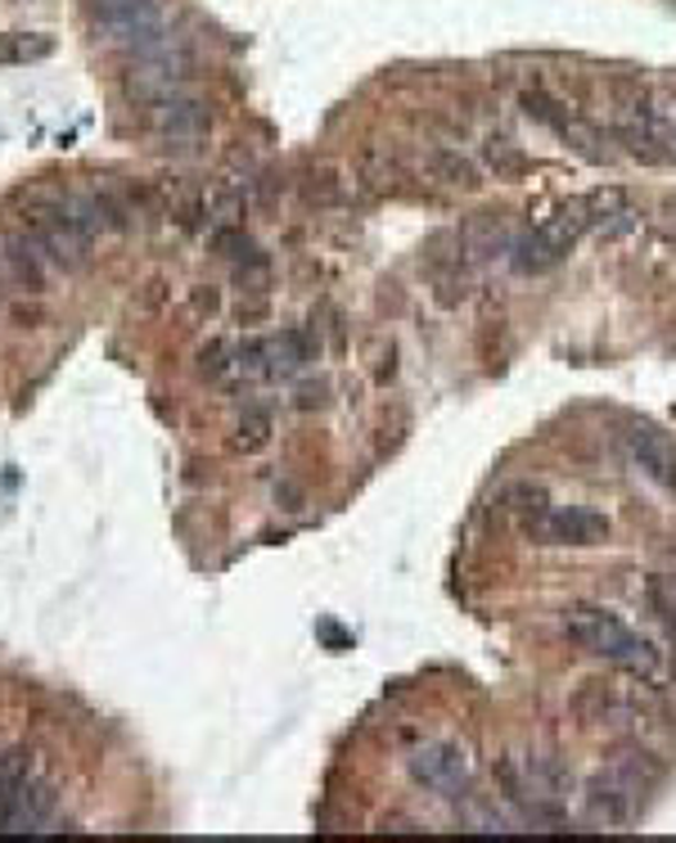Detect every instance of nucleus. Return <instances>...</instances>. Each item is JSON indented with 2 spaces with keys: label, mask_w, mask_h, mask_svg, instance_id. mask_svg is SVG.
Returning <instances> with one entry per match:
<instances>
[{
  "label": "nucleus",
  "mask_w": 676,
  "mask_h": 843,
  "mask_svg": "<svg viewBox=\"0 0 676 843\" xmlns=\"http://www.w3.org/2000/svg\"><path fill=\"white\" fill-rule=\"evenodd\" d=\"M563 257H569V249H559L541 226L515 235V244H510V266H515L519 275H546V271H554Z\"/></svg>",
  "instance_id": "obj_12"
},
{
  "label": "nucleus",
  "mask_w": 676,
  "mask_h": 843,
  "mask_svg": "<svg viewBox=\"0 0 676 843\" xmlns=\"http://www.w3.org/2000/svg\"><path fill=\"white\" fill-rule=\"evenodd\" d=\"M554 136H559L563 145H569L573 154H582L587 162H604V158H609V149H600V131H595L591 123L573 118V114H569V118H563V123L554 127Z\"/></svg>",
  "instance_id": "obj_18"
},
{
  "label": "nucleus",
  "mask_w": 676,
  "mask_h": 843,
  "mask_svg": "<svg viewBox=\"0 0 676 843\" xmlns=\"http://www.w3.org/2000/svg\"><path fill=\"white\" fill-rule=\"evenodd\" d=\"M541 231L559 244V249H573L582 240V231H591V217H587V203L582 199H569V203H559L546 221H541Z\"/></svg>",
  "instance_id": "obj_15"
},
{
  "label": "nucleus",
  "mask_w": 676,
  "mask_h": 843,
  "mask_svg": "<svg viewBox=\"0 0 676 843\" xmlns=\"http://www.w3.org/2000/svg\"><path fill=\"white\" fill-rule=\"evenodd\" d=\"M54 808H60V790L50 780H23V790L0 812V834H36L50 825Z\"/></svg>",
  "instance_id": "obj_6"
},
{
  "label": "nucleus",
  "mask_w": 676,
  "mask_h": 843,
  "mask_svg": "<svg viewBox=\"0 0 676 843\" xmlns=\"http://www.w3.org/2000/svg\"><path fill=\"white\" fill-rule=\"evenodd\" d=\"M0 271H6L10 285L28 289V294L45 289V253L32 240V231H10L0 240Z\"/></svg>",
  "instance_id": "obj_8"
},
{
  "label": "nucleus",
  "mask_w": 676,
  "mask_h": 843,
  "mask_svg": "<svg viewBox=\"0 0 676 843\" xmlns=\"http://www.w3.org/2000/svg\"><path fill=\"white\" fill-rule=\"evenodd\" d=\"M316 352H320L316 329H279L275 339H266V375L271 379H294Z\"/></svg>",
  "instance_id": "obj_11"
},
{
  "label": "nucleus",
  "mask_w": 676,
  "mask_h": 843,
  "mask_svg": "<svg viewBox=\"0 0 676 843\" xmlns=\"http://www.w3.org/2000/svg\"><path fill=\"white\" fill-rule=\"evenodd\" d=\"M235 370L249 375V379H262V375H266V339H249V344H240V352H235Z\"/></svg>",
  "instance_id": "obj_25"
},
{
  "label": "nucleus",
  "mask_w": 676,
  "mask_h": 843,
  "mask_svg": "<svg viewBox=\"0 0 676 843\" xmlns=\"http://www.w3.org/2000/svg\"><path fill=\"white\" fill-rule=\"evenodd\" d=\"M216 307H221V298H216V289H208V285H199V289H194V312H208V316H212Z\"/></svg>",
  "instance_id": "obj_29"
},
{
  "label": "nucleus",
  "mask_w": 676,
  "mask_h": 843,
  "mask_svg": "<svg viewBox=\"0 0 676 843\" xmlns=\"http://www.w3.org/2000/svg\"><path fill=\"white\" fill-rule=\"evenodd\" d=\"M563 628H569V636L587 654H595L604 663L632 667V672H654L658 667V650L645 636H636L627 623H617L613 613H604V609L578 604V609H569V618H563Z\"/></svg>",
  "instance_id": "obj_1"
},
{
  "label": "nucleus",
  "mask_w": 676,
  "mask_h": 843,
  "mask_svg": "<svg viewBox=\"0 0 676 843\" xmlns=\"http://www.w3.org/2000/svg\"><path fill=\"white\" fill-rule=\"evenodd\" d=\"M225 366H231V361H225V348L221 344H212V348H203V357H199V370L208 375V379H216Z\"/></svg>",
  "instance_id": "obj_28"
},
{
  "label": "nucleus",
  "mask_w": 676,
  "mask_h": 843,
  "mask_svg": "<svg viewBox=\"0 0 676 843\" xmlns=\"http://www.w3.org/2000/svg\"><path fill=\"white\" fill-rule=\"evenodd\" d=\"M0 280H6V271H0Z\"/></svg>",
  "instance_id": "obj_31"
},
{
  "label": "nucleus",
  "mask_w": 676,
  "mask_h": 843,
  "mask_svg": "<svg viewBox=\"0 0 676 843\" xmlns=\"http://www.w3.org/2000/svg\"><path fill=\"white\" fill-rule=\"evenodd\" d=\"M298 407H325V383H307L298 392Z\"/></svg>",
  "instance_id": "obj_30"
},
{
  "label": "nucleus",
  "mask_w": 676,
  "mask_h": 843,
  "mask_svg": "<svg viewBox=\"0 0 676 843\" xmlns=\"http://www.w3.org/2000/svg\"><path fill=\"white\" fill-rule=\"evenodd\" d=\"M483 162L496 172V181H515V177H524L528 167H532V162H528V154H524L519 145H510V140H496V136L483 145Z\"/></svg>",
  "instance_id": "obj_17"
},
{
  "label": "nucleus",
  "mask_w": 676,
  "mask_h": 843,
  "mask_svg": "<svg viewBox=\"0 0 676 843\" xmlns=\"http://www.w3.org/2000/svg\"><path fill=\"white\" fill-rule=\"evenodd\" d=\"M461 821H465L474 834H510V830H505V821H500V812H496V808H483V803H469V808L461 812Z\"/></svg>",
  "instance_id": "obj_24"
},
{
  "label": "nucleus",
  "mask_w": 676,
  "mask_h": 843,
  "mask_svg": "<svg viewBox=\"0 0 676 843\" xmlns=\"http://www.w3.org/2000/svg\"><path fill=\"white\" fill-rule=\"evenodd\" d=\"M582 808H587V821L591 825H604V830H623L636 821V808H641V790L623 776V771H595L582 790Z\"/></svg>",
  "instance_id": "obj_3"
},
{
  "label": "nucleus",
  "mask_w": 676,
  "mask_h": 843,
  "mask_svg": "<svg viewBox=\"0 0 676 843\" xmlns=\"http://www.w3.org/2000/svg\"><path fill=\"white\" fill-rule=\"evenodd\" d=\"M212 244H216V253L235 257V262H262L257 244H253L244 231H216V235H212Z\"/></svg>",
  "instance_id": "obj_23"
},
{
  "label": "nucleus",
  "mask_w": 676,
  "mask_h": 843,
  "mask_svg": "<svg viewBox=\"0 0 676 843\" xmlns=\"http://www.w3.org/2000/svg\"><path fill=\"white\" fill-rule=\"evenodd\" d=\"M411 776L424 784V790L442 794V799H465L469 794V758L461 745H446V740H433V745H420L411 758H406Z\"/></svg>",
  "instance_id": "obj_2"
},
{
  "label": "nucleus",
  "mask_w": 676,
  "mask_h": 843,
  "mask_svg": "<svg viewBox=\"0 0 676 843\" xmlns=\"http://www.w3.org/2000/svg\"><path fill=\"white\" fill-rule=\"evenodd\" d=\"M32 240L41 244L45 262H54L60 271H82V266H86V249H91V240H82V235L68 226V217H64L60 199H50V203H36V208H32Z\"/></svg>",
  "instance_id": "obj_4"
},
{
  "label": "nucleus",
  "mask_w": 676,
  "mask_h": 843,
  "mask_svg": "<svg viewBox=\"0 0 676 843\" xmlns=\"http://www.w3.org/2000/svg\"><path fill=\"white\" fill-rule=\"evenodd\" d=\"M609 767H613V771H623L641 794H649L654 784L663 780V762H658L645 745H617V749L609 754Z\"/></svg>",
  "instance_id": "obj_14"
},
{
  "label": "nucleus",
  "mask_w": 676,
  "mask_h": 843,
  "mask_svg": "<svg viewBox=\"0 0 676 843\" xmlns=\"http://www.w3.org/2000/svg\"><path fill=\"white\" fill-rule=\"evenodd\" d=\"M50 41H28V36H0V64H28V60H45Z\"/></svg>",
  "instance_id": "obj_22"
},
{
  "label": "nucleus",
  "mask_w": 676,
  "mask_h": 843,
  "mask_svg": "<svg viewBox=\"0 0 676 843\" xmlns=\"http://www.w3.org/2000/svg\"><path fill=\"white\" fill-rule=\"evenodd\" d=\"M510 510H515V519H519V528L532 537V541H541V533H546V519H550V500H546V492L541 487H515L510 496Z\"/></svg>",
  "instance_id": "obj_16"
},
{
  "label": "nucleus",
  "mask_w": 676,
  "mask_h": 843,
  "mask_svg": "<svg viewBox=\"0 0 676 843\" xmlns=\"http://www.w3.org/2000/svg\"><path fill=\"white\" fill-rule=\"evenodd\" d=\"M627 452H632V461L641 465L645 478H654L658 487L676 492V442H672L663 429L636 424V429L627 433Z\"/></svg>",
  "instance_id": "obj_7"
},
{
  "label": "nucleus",
  "mask_w": 676,
  "mask_h": 843,
  "mask_svg": "<svg viewBox=\"0 0 676 843\" xmlns=\"http://www.w3.org/2000/svg\"><path fill=\"white\" fill-rule=\"evenodd\" d=\"M609 708H613V695H609L604 682H587V686L573 695V717H578V721H600Z\"/></svg>",
  "instance_id": "obj_21"
},
{
  "label": "nucleus",
  "mask_w": 676,
  "mask_h": 843,
  "mask_svg": "<svg viewBox=\"0 0 676 843\" xmlns=\"http://www.w3.org/2000/svg\"><path fill=\"white\" fill-rule=\"evenodd\" d=\"M519 108H524V114L532 118V123H541V127H559L563 118H569V108H563L546 86H528V91H519Z\"/></svg>",
  "instance_id": "obj_20"
},
{
  "label": "nucleus",
  "mask_w": 676,
  "mask_h": 843,
  "mask_svg": "<svg viewBox=\"0 0 676 843\" xmlns=\"http://www.w3.org/2000/svg\"><path fill=\"white\" fill-rule=\"evenodd\" d=\"M609 537V519L595 510H582V505H569V510H550L541 541L546 546H595Z\"/></svg>",
  "instance_id": "obj_10"
},
{
  "label": "nucleus",
  "mask_w": 676,
  "mask_h": 843,
  "mask_svg": "<svg viewBox=\"0 0 676 843\" xmlns=\"http://www.w3.org/2000/svg\"><path fill=\"white\" fill-rule=\"evenodd\" d=\"M266 415H249L244 424H240V446H249V452H253V446H262L266 442Z\"/></svg>",
  "instance_id": "obj_27"
},
{
  "label": "nucleus",
  "mask_w": 676,
  "mask_h": 843,
  "mask_svg": "<svg viewBox=\"0 0 676 843\" xmlns=\"http://www.w3.org/2000/svg\"><path fill=\"white\" fill-rule=\"evenodd\" d=\"M338 194H344V190H338V181H334L329 172H311V177H307V199H311V203H334Z\"/></svg>",
  "instance_id": "obj_26"
},
{
  "label": "nucleus",
  "mask_w": 676,
  "mask_h": 843,
  "mask_svg": "<svg viewBox=\"0 0 676 843\" xmlns=\"http://www.w3.org/2000/svg\"><path fill=\"white\" fill-rule=\"evenodd\" d=\"M145 123L149 131H158L162 140H199L208 127H212V114H208V104L190 91L172 95V99H158L145 108Z\"/></svg>",
  "instance_id": "obj_5"
},
{
  "label": "nucleus",
  "mask_w": 676,
  "mask_h": 843,
  "mask_svg": "<svg viewBox=\"0 0 676 843\" xmlns=\"http://www.w3.org/2000/svg\"><path fill=\"white\" fill-rule=\"evenodd\" d=\"M424 167L433 172V181H442V186H451V190H478V186H483L478 162H469V158L456 154V149H429V154H424Z\"/></svg>",
  "instance_id": "obj_13"
},
{
  "label": "nucleus",
  "mask_w": 676,
  "mask_h": 843,
  "mask_svg": "<svg viewBox=\"0 0 676 843\" xmlns=\"http://www.w3.org/2000/svg\"><path fill=\"white\" fill-rule=\"evenodd\" d=\"M456 240H461L465 266H483V262H492L496 253H510V244H515V235L505 231V221H500L496 212H474L465 226L456 231Z\"/></svg>",
  "instance_id": "obj_9"
},
{
  "label": "nucleus",
  "mask_w": 676,
  "mask_h": 843,
  "mask_svg": "<svg viewBox=\"0 0 676 843\" xmlns=\"http://www.w3.org/2000/svg\"><path fill=\"white\" fill-rule=\"evenodd\" d=\"M28 771H32V754H28L23 745H14V749L0 754V812H6V808H10V799L23 790Z\"/></svg>",
  "instance_id": "obj_19"
}]
</instances>
